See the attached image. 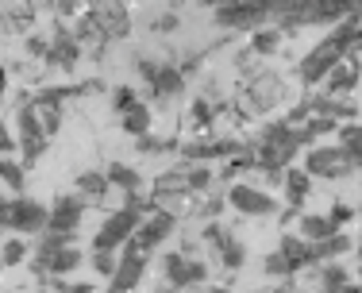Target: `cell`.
Listing matches in <instances>:
<instances>
[{"label": "cell", "mask_w": 362, "mask_h": 293, "mask_svg": "<svg viewBox=\"0 0 362 293\" xmlns=\"http://www.w3.org/2000/svg\"><path fill=\"white\" fill-rule=\"evenodd\" d=\"M351 217H355V209H351V205H335V209L327 212V220H332V224H335V228H339V231H343V224H347Z\"/></svg>", "instance_id": "obj_39"}, {"label": "cell", "mask_w": 362, "mask_h": 293, "mask_svg": "<svg viewBox=\"0 0 362 293\" xmlns=\"http://www.w3.org/2000/svg\"><path fill=\"white\" fill-rule=\"evenodd\" d=\"M0 182H4L12 193L23 189V162H12L8 154H0Z\"/></svg>", "instance_id": "obj_26"}, {"label": "cell", "mask_w": 362, "mask_h": 293, "mask_svg": "<svg viewBox=\"0 0 362 293\" xmlns=\"http://www.w3.org/2000/svg\"><path fill=\"white\" fill-rule=\"evenodd\" d=\"M77 54H81V42H77L74 35H66V31H58L54 42H50V50H47V62L58 66V70H74Z\"/></svg>", "instance_id": "obj_14"}, {"label": "cell", "mask_w": 362, "mask_h": 293, "mask_svg": "<svg viewBox=\"0 0 362 293\" xmlns=\"http://www.w3.org/2000/svg\"><path fill=\"white\" fill-rule=\"evenodd\" d=\"M105 174H108V185H112V189H119V193H139V189H143V174H139L135 166L112 162Z\"/></svg>", "instance_id": "obj_19"}, {"label": "cell", "mask_w": 362, "mask_h": 293, "mask_svg": "<svg viewBox=\"0 0 362 293\" xmlns=\"http://www.w3.org/2000/svg\"><path fill=\"white\" fill-rule=\"evenodd\" d=\"M4 231H12V197L0 193V236Z\"/></svg>", "instance_id": "obj_38"}, {"label": "cell", "mask_w": 362, "mask_h": 293, "mask_svg": "<svg viewBox=\"0 0 362 293\" xmlns=\"http://www.w3.org/2000/svg\"><path fill=\"white\" fill-rule=\"evenodd\" d=\"M278 251L289 258L293 266H308L313 263V243H308V239H300V236H281V243H278Z\"/></svg>", "instance_id": "obj_23"}, {"label": "cell", "mask_w": 362, "mask_h": 293, "mask_svg": "<svg viewBox=\"0 0 362 293\" xmlns=\"http://www.w3.org/2000/svg\"><path fill=\"white\" fill-rule=\"evenodd\" d=\"M358 286H362V274H358Z\"/></svg>", "instance_id": "obj_46"}, {"label": "cell", "mask_w": 362, "mask_h": 293, "mask_svg": "<svg viewBox=\"0 0 362 293\" xmlns=\"http://www.w3.org/2000/svg\"><path fill=\"white\" fill-rule=\"evenodd\" d=\"M358 258H362V239H358Z\"/></svg>", "instance_id": "obj_45"}, {"label": "cell", "mask_w": 362, "mask_h": 293, "mask_svg": "<svg viewBox=\"0 0 362 293\" xmlns=\"http://www.w3.org/2000/svg\"><path fill=\"white\" fill-rule=\"evenodd\" d=\"M255 146H258V170H266V174H270V182H281V178H286V166L297 159V151H300L297 127H293L289 120L266 124L262 139H258Z\"/></svg>", "instance_id": "obj_2"}, {"label": "cell", "mask_w": 362, "mask_h": 293, "mask_svg": "<svg viewBox=\"0 0 362 293\" xmlns=\"http://www.w3.org/2000/svg\"><path fill=\"white\" fill-rule=\"evenodd\" d=\"M281 185H286V201H289V209H300V205H305V197L313 193V178H308L300 166L286 170V178H281Z\"/></svg>", "instance_id": "obj_17"}, {"label": "cell", "mask_w": 362, "mask_h": 293, "mask_svg": "<svg viewBox=\"0 0 362 293\" xmlns=\"http://www.w3.org/2000/svg\"><path fill=\"white\" fill-rule=\"evenodd\" d=\"M339 146L351 154L355 170H362V124H339Z\"/></svg>", "instance_id": "obj_24"}, {"label": "cell", "mask_w": 362, "mask_h": 293, "mask_svg": "<svg viewBox=\"0 0 362 293\" xmlns=\"http://www.w3.org/2000/svg\"><path fill=\"white\" fill-rule=\"evenodd\" d=\"M262 270L270 274V278H289V274H297V266L289 263L281 251H274V255H266V263H262Z\"/></svg>", "instance_id": "obj_29"}, {"label": "cell", "mask_w": 362, "mask_h": 293, "mask_svg": "<svg viewBox=\"0 0 362 293\" xmlns=\"http://www.w3.org/2000/svg\"><path fill=\"white\" fill-rule=\"evenodd\" d=\"M281 47V31L278 28H258L255 39H251V50L255 54H274Z\"/></svg>", "instance_id": "obj_27"}, {"label": "cell", "mask_w": 362, "mask_h": 293, "mask_svg": "<svg viewBox=\"0 0 362 293\" xmlns=\"http://www.w3.org/2000/svg\"><path fill=\"white\" fill-rule=\"evenodd\" d=\"M47 50H50V42H47V39H28V54L47 58Z\"/></svg>", "instance_id": "obj_40"}, {"label": "cell", "mask_w": 362, "mask_h": 293, "mask_svg": "<svg viewBox=\"0 0 362 293\" xmlns=\"http://www.w3.org/2000/svg\"><path fill=\"white\" fill-rule=\"evenodd\" d=\"M243 151V143H235V139H216V143H185L181 146V154H185V159H193V162H209V159H235V154Z\"/></svg>", "instance_id": "obj_13"}, {"label": "cell", "mask_w": 362, "mask_h": 293, "mask_svg": "<svg viewBox=\"0 0 362 293\" xmlns=\"http://www.w3.org/2000/svg\"><path fill=\"white\" fill-rule=\"evenodd\" d=\"M220 209H223V201H209V205H204V212H209V217H216Z\"/></svg>", "instance_id": "obj_43"}, {"label": "cell", "mask_w": 362, "mask_h": 293, "mask_svg": "<svg viewBox=\"0 0 362 293\" xmlns=\"http://www.w3.org/2000/svg\"><path fill=\"white\" fill-rule=\"evenodd\" d=\"M351 170H355V162H351V154L343 151L339 143L335 146H313V151L305 154V174L308 178H347Z\"/></svg>", "instance_id": "obj_5"}, {"label": "cell", "mask_w": 362, "mask_h": 293, "mask_svg": "<svg viewBox=\"0 0 362 293\" xmlns=\"http://www.w3.org/2000/svg\"><path fill=\"white\" fill-rule=\"evenodd\" d=\"M39 120H42V132L47 135H58V127H62V108H39Z\"/></svg>", "instance_id": "obj_35"}, {"label": "cell", "mask_w": 362, "mask_h": 293, "mask_svg": "<svg viewBox=\"0 0 362 293\" xmlns=\"http://www.w3.org/2000/svg\"><path fill=\"white\" fill-rule=\"evenodd\" d=\"M358 42H362V28H358V16H351V20H343L324 42H316V47L308 50L305 62L297 66V77L305 85L327 81V74H332L343 58H351V50H358Z\"/></svg>", "instance_id": "obj_1"}, {"label": "cell", "mask_w": 362, "mask_h": 293, "mask_svg": "<svg viewBox=\"0 0 362 293\" xmlns=\"http://www.w3.org/2000/svg\"><path fill=\"white\" fill-rule=\"evenodd\" d=\"M4 89H8V70L0 66V97H4Z\"/></svg>", "instance_id": "obj_44"}, {"label": "cell", "mask_w": 362, "mask_h": 293, "mask_svg": "<svg viewBox=\"0 0 362 293\" xmlns=\"http://www.w3.org/2000/svg\"><path fill=\"white\" fill-rule=\"evenodd\" d=\"M135 105H143V100L135 97V89H127V85H124V89H116V93H112V108H116L119 116H124V112H132Z\"/></svg>", "instance_id": "obj_33"}, {"label": "cell", "mask_w": 362, "mask_h": 293, "mask_svg": "<svg viewBox=\"0 0 362 293\" xmlns=\"http://www.w3.org/2000/svg\"><path fill=\"white\" fill-rule=\"evenodd\" d=\"M212 185V170L209 166H193L185 174V189H197V193H201V189H209Z\"/></svg>", "instance_id": "obj_34"}, {"label": "cell", "mask_w": 362, "mask_h": 293, "mask_svg": "<svg viewBox=\"0 0 362 293\" xmlns=\"http://www.w3.org/2000/svg\"><path fill=\"white\" fill-rule=\"evenodd\" d=\"M347 282H351L347 266H339V263H324V270H320V286H324V293H332V289L347 286Z\"/></svg>", "instance_id": "obj_28"}, {"label": "cell", "mask_w": 362, "mask_h": 293, "mask_svg": "<svg viewBox=\"0 0 362 293\" xmlns=\"http://www.w3.org/2000/svg\"><path fill=\"white\" fill-rule=\"evenodd\" d=\"M308 108H313V116H327V120H355L358 116V108L351 105V100H335V97H316V100H308Z\"/></svg>", "instance_id": "obj_18"}, {"label": "cell", "mask_w": 362, "mask_h": 293, "mask_svg": "<svg viewBox=\"0 0 362 293\" xmlns=\"http://www.w3.org/2000/svg\"><path fill=\"white\" fill-rule=\"evenodd\" d=\"M332 293H362L358 282H347V286H339V289H332Z\"/></svg>", "instance_id": "obj_42"}, {"label": "cell", "mask_w": 362, "mask_h": 293, "mask_svg": "<svg viewBox=\"0 0 362 293\" xmlns=\"http://www.w3.org/2000/svg\"><path fill=\"white\" fill-rule=\"evenodd\" d=\"M116 263H119L116 251H93V270H97L100 278H112V274H116Z\"/></svg>", "instance_id": "obj_31"}, {"label": "cell", "mask_w": 362, "mask_h": 293, "mask_svg": "<svg viewBox=\"0 0 362 293\" xmlns=\"http://www.w3.org/2000/svg\"><path fill=\"white\" fill-rule=\"evenodd\" d=\"M50 286H54L58 293H97L89 286V282H66V278H50Z\"/></svg>", "instance_id": "obj_37"}, {"label": "cell", "mask_w": 362, "mask_h": 293, "mask_svg": "<svg viewBox=\"0 0 362 293\" xmlns=\"http://www.w3.org/2000/svg\"><path fill=\"white\" fill-rule=\"evenodd\" d=\"M166 282H170V289H185V286H204L209 282V266L204 263H197L193 255H166Z\"/></svg>", "instance_id": "obj_9"}, {"label": "cell", "mask_w": 362, "mask_h": 293, "mask_svg": "<svg viewBox=\"0 0 362 293\" xmlns=\"http://www.w3.org/2000/svg\"><path fill=\"white\" fill-rule=\"evenodd\" d=\"M108 193H112L108 174H100V170H85V174H77V197H81V201L100 205Z\"/></svg>", "instance_id": "obj_16"}, {"label": "cell", "mask_w": 362, "mask_h": 293, "mask_svg": "<svg viewBox=\"0 0 362 293\" xmlns=\"http://www.w3.org/2000/svg\"><path fill=\"white\" fill-rule=\"evenodd\" d=\"M228 205L235 212H243V217H274V212H278L274 197L262 193V189H255V185H231Z\"/></svg>", "instance_id": "obj_10"}, {"label": "cell", "mask_w": 362, "mask_h": 293, "mask_svg": "<svg viewBox=\"0 0 362 293\" xmlns=\"http://www.w3.org/2000/svg\"><path fill=\"white\" fill-rule=\"evenodd\" d=\"M47 220H50V209L42 201L12 197V231H20V236H42Z\"/></svg>", "instance_id": "obj_8"}, {"label": "cell", "mask_w": 362, "mask_h": 293, "mask_svg": "<svg viewBox=\"0 0 362 293\" xmlns=\"http://www.w3.org/2000/svg\"><path fill=\"white\" fill-rule=\"evenodd\" d=\"M204 239L216 247V255L223 258V266H228V270H239V266L247 263V247L239 243L231 231H223L220 224H209V228H204Z\"/></svg>", "instance_id": "obj_12"}, {"label": "cell", "mask_w": 362, "mask_h": 293, "mask_svg": "<svg viewBox=\"0 0 362 293\" xmlns=\"http://www.w3.org/2000/svg\"><path fill=\"white\" fill-rule=\"evenodd\" d=\"M358 81H362V70L355 66V58H343V62L327 74V97H335V93H351Z\"/></svg>", "instance_id": "obj_15"}, {"label": "cell", "mask_w": 362, "mask_h": 293, "mask_svg": "<svg viewBox=\"0 0 362 293\" xmlns=\"http://www.w3.org/2000/svg\"><path fill=\"white\" fill-rule=\"evenodd\" d=\"M119 124H124V132H132L135 139H139V135L151 132V108H146V105H135L132 112H124V116H119Z\"/></svg>", "instance_id": "obj_25"}, {"label": "cell", "mask_w": 362, "mask_h": 293, "mask_svg": "<svg viewBox=\"0 0 362 293\" xmlns=\"http://www.w3.org/2000/svg\"><path fill=\"white\" fill-rule=\"evenodd\" d=\"M143 274H146V251H139V247L127 239L124 243V255H119V263H116V274H112V286L108 289H116V293H132L135 286L143 282Z\"/></svg>", "instance_id": "obj_7"}, {"label": "cell", "mask_w": 362, "mask_h": 293, "mask_svg": "<svg viewBox=\"0 0 362 293\" xmlns=\"http://www.w3.org/2000/svg\"><path fill=\"white\" fill-rule=\"evenodd\" d=\"M351 251V236H343V231H335L332 239H320V243H313V263H335L339 255Z\"/></svg>", "instance_id": "obj_22"}, {"label": "cell", "mask_w": 362, "mask_h": 293, "mask_svg": "<svg viewBox=\"0 0 362 293\" xmlns=\"http://www.w3.org/2000/svg\"><path fill=\"white\" fill-rule=\"evenodd\" d=\"M135 146H139V154H162V151H174V139H154V135H139L135 139Z\"/></svg>", "instance_id": "obj_32"}, {"label": "cell", "mask_w": 362, "mask_h": 293, "mask_svg": "<svg viewBox=\"0 0 362 293\" xmlns=\"http://www.w3.org/2000/svg\"><path fill=\"white\" fill-rule=\"evenodd\" d=\"M139 224H143V212L124 209V205H119V209L108 212V220L100 224L97 239H93V251H119V247L139 231Z\"/></svg>", "instance_id": "obj_3"}, {"label": "cell", "mask_w": 362, "mask_h": 293, "mask_svg": "<svg viewBox=\"0 0 362 293\" xmlns=\"http://www.w3.org/2000/svg\"><path fill=\"white\" fill-rule=\"evenodd\" d=\"M174 228H177V217L174 212H166V209H154V212H146L143 224H139V231L132 236V243L139 247V251L151 255L154 247H162L170 236H174Z\"/></svg>", "instance_id": "obj_6"}, {"label": "cell", "mask_w": 362, "mask_h": 293, "mask_svg": "<svg viewBox=\"0 0 362 293\" xmlns=\"http://www.w3.org/2000/svg\"><path fill=\"white\" fill-rule=\"evenodd\" d=\"M181 85H185V74L174 70V66H158V74L151 77V89H154V97H158V100L177 97V93H181Z\"/></svg>", "instance_id": "obj_20"}, {"label": "cell", "mask_w": 362, "mask_h": 293, "mask_svg": "<svg viewBox=\"0 0 362 293\" xmlns=\"http://www.w3.org/2000/svg\"><path fill=\"white\" fill-rule=\"evenodd\" d=\"M12 146H16V139H12V135H8L4 120H0V154H12Z\"/></svg>", "instance_id": "obj_41"}, {"label": "cell", "mask_w": 362, "mask_h": 293, "mask_svg": "<svg viewBox=\"0 0 362 293\" xmlns=\"http://www.w3.org/2000/svg\"><path fill=\"white\" fill-rule=\"evenodd\" d=\"M193 120L201 127H212V120H216V108L209 105V100H193Z\"/></svg>", "instance_id": "obj_36"}, {"label": "cell", "mask_w": 362, "mask_h": 293, "mask_svg": "<svg viewBox=\"0 0 362 293\" xmlns=\"http://www.w3.org/2000/svg\"><path fill=\"white\" fill-rule=\"evenodd\" d=\"M108 293H116V289H108Z\"/></svg>", "instance_id": "obj_47"}, {"label": "cell", "mask_w": 362, "mask_h": 293, "mask_svg": "<svg viewBox=\"0 0 362 293\" xmlns=\"http://www.w3.org/2000/svg\"><path fill=\"white\" fill-rule=\"evenodd\" d=\"M28 258V239H8L0 251V266H20Z\"/></svg>", "instance_id": "obj_30"}, {"label": "cell", "mask_w": 362, "mask_h": 293, "mask_svg": "<svg viewBox=\"0 0 362 293\" xmlns=\"http://www.w3.org/2000/svg\"><path fill=\"white\" fill-rule=\"evenodd\" d=\"M297 224H300V231H297V236H300V239H308V243H320V239H332L335 231H339V228H335V224L327 220V217H313V212H308V217H300Z\"/></svg>", "instance_id": "obj_21"}, {"label": "cell", "mask_w": 362, "mask_h": 293, "mask_svg": "<svg viewBox=\"0 0 362 293\" xmlns=\"http://www.w3.org/2000/svg\"><path fill=\"white\" fill-rule=\"evenodd\" d=\"M16 127H20V146H23V170H31L35 162L42 159V151H47L50 135L42 132V120H39V108L31 105H20V116H16Z\"/></svg>", "instance_id": "obj_4"}, {"label": "cell", "mask_w": 362, "mask_h": 293, "mask_svg": "<svg viewBox=\"0 0 362 293\" xmlns=\"http://www.w3.org/2000/svg\"><path fill=\"white\" fill-rule=\"evenodd\" d=\"M85 217V201L74 193L66 197H54V205H50V220H47V231H62V236H74L77 224Z\"/></svg>", "instance_id": "obj_11"}]
</instances>
